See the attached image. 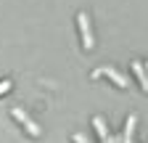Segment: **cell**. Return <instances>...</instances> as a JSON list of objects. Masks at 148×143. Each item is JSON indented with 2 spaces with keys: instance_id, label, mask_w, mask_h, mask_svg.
Here are the masks:
<instances>
[{
  "instance_id": "6da1fadb",
  "label": "cell",
  "mask_w": 148,
  "mask_h": 143,
  "mask_svg": "<svg viewBox=\"0 0 148 143\" xmlns=\"http://www.w3.org/2000/svg\"><path fill=\"white\" fill-rule=\"evenodd\" d=\"M77 21H79V32H82V45H85V50H92V32H90L87 13H77Z\"/></svg>"
},
{
  "instance_id": "7a4b0ae2",
  "label": "cell",
  "mask_w": 148,
  "mask_h": 143,
  "mask_svg": "<svg viewBox=\"0 0 148 143\" xmlns=\"http://www.w3.org/2000/svg\"><path fill=\"white\" fill-rule=\"evenodd\" d=\"M13 119H18V122H21V127H24L29 135H34V138L40 135V127H37V124L29 119V114H27L24 109H13Z\"/></svg>"
},
{
  "instance_id": "52a82bcc",
  "label": "cell",
  "mask_w": 148,
  "mask_h": 143,
  "mask_svg": "<svg viewBox=\"0 0 148 143\" xmlns=\"http://www.w3.org/2000/svg\"><path fill=\"white\" fill-rule=\"evenodd\" d=\"M74 143H90V140H87L85 135H74Z\"/></svg>"
},
{
  "instance_id": "9c48e42d",
  "label": "cell",
  "mask_w": 148,
  "mask_h": 143,
  "mask_svg": "<svg viewBox=\"0 0 148 143\" xmlns=\"http://www.w3.org/2000/svg\"><path fill=\"white\" fill-rule=\"evenodd\" d=\"M103 143H122V140H119V138H116V135H114V138H106V140H103Z\"/></svg>"
},
{
  "instance_id": "277c9868",
  "label": "cell",
  "mask_w": 148,
  "mask_h": 143,
  "mask_svg": "<svg viewBox=\"0 0 148 143\" xmlns=\"http://www.w3.org/2000/svg\"><path fill=\"white\" fill-rule=\"evenodd\" d=\"M135 122H138V117H135V114H130V117H127V127H124V138H122V143H132V133H135Z\"/></svg>"
},
{
  "instance_id": "3957f363",
  "label": "cell",
  "mask_w": 148,
  "mask_h": 143,
  "mask_svg": "<svg viewBox=\"0 0 148 143\" xmlns=\"http://www.w3.org/2000/svg\"><path fill=\"white\" fill-rule=\"evenodd\" d=\"M101 74H106V77H111V80H114L119 87H127V80L119 74V72H114V69H108V66H103V69H98L95 72V74H92V77H101Z\"/></svg>"
},
{
  "instance_id": "30bf717a",
  "label": "cell",
  "mask_w": 148,
  "mask_h": 143,
  "mask_svg": "<svg viewBox=\"0 0 148 143\" xmlns=\"http://www.w3.org/2000/svg\"><path fill=\"white\" fill-rule=\"evenodd\" d=\"M145 72H148V64H145Z\"/></svg>"
},
{
  "instance_id": "ba28073f",
  "label": "cell",
  "mask_w": 148,
  "mask_h": 143,
  "mask_svg": "<svg viewBox=\"0 0 148 143\" xmlns=\"http://www.w3.org/2000/svg\"><path fill=\"white\" fill-rule=\"evenodd\" d=\"M8 87H11V82H8V80H5V82H0V93H5Z\"/></svg>"
},
{
  "instance_id": "8992f818",
  "label": "cell",
  "mask_w": 148,
  "mask_h": 143,
  "mask_svg": "<svg viewBox=\"0 0 148 143\" xmlns=\"http://www.w3.org/2000/svg\"><path fill=\"white\" fill-rule=\"evenodd\" d=\"M92 124H95V130H98V135H101V138L106 140V138H108V130H106V122H103L101 117H95V119H92Z\"/></svg>"
},
{
  "instance_id": "5b68a950",
  "label": "cell",
  "mask_w": 148,
  "mask_h": 143,
  "mask_svg": "<svg viewBox=\"0 0 148 143\" xmlns=\"http://www.w3.org/2000/svg\"><path fill=\"white\" fill-rule=\"evenodd\" d=\"M132 69H135V77L140 80V85H143V90L148 93V72H145V66H140L138 61L132 64Z\"/></svg>"
}]
</instances>
